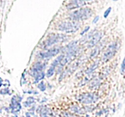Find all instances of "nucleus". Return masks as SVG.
<instances>
[{
    "label": "nucleus",
    "instance_id": "f257e3e1",
    "mask_svg": "<svg viewBox=\"0 0 125 117\" xmlns=\"http://www.w3.org/2000/svg\"><path fill=\"white\" fill-rule=\"evenodd\" d=\"M92 15V10L88 7H85L73 11L70 14L69 17L72 20L78 21L79 20H85L88 19L91 17Z\"/></svg>",
    "mask_w": 125,
    "mask_h": 117
},
{
    "label": "nucleus",
    "instance_id": "f03ea898",
    "mask_svg": "<svg viewBox=\"0 0 125 117\" xmlns=\"http://www.w3.org/2000/svg\"><path fill=\"white\" fill-rule=\"evenodd\" d=\"M80 23L77 21H64L58 26V30L65 33H74L80 28Z\"/></svg>",
    "mask_w": 125,
    "mask_h": 117
},
{
    "label": "nucleus",
    "instance_id": "7ed1b4c3",
    "mask_svg": "<svg viewBox=\"0 0 125 117\" xmlns=\"http://www.w3.org/2000/svg\"><path fill=\"white\" fill-rule=\"evenodd\" d=\"M67 39V36L65 35L62 34H51L49 36V37L43 41L41 45V47L44 49H46L48 47H50L54 44L57 43L61 42V41H66Z\"/></svg>",
    "mask_w": 125,
    "mask_h": 117
},
{
    "label": "nucleus",
    "instance_id": "20e7f679",
    "mask_svg": "<svg viewBox=\"0 0 125 117\" xmlns=\"http://www.w3.org/2000/svg\"><path fill=\"white\" fill-rule=\"evenodd\" d=\"M76 99L81 103L90 104L97 101L98 99V96L94 93H84L79 95Z\"/></svg>",
    "mask_w": 125,
    "mask_h": 117
},
{
    "label": "nucleus",
    "instance_id": "39448f33",
    "mask_svg": "<svg viewBox=\"0 0 125 117\" xmlns=\"http://www.w3.org/2000/svg\"><path fill=\"white\" fill-rule=\"evenodd\" d=\"M22 101V98L18 96H13L10 100L9 105V109L12 114L17 116L18 112L21 109V105L20 102Z\"/></svg>",
    "mask_w": 125,
    "mask_h": 117
},
{
    "label": "nucleus",
    "instance_id": "423d86ee",
    "mask_svg": "<svg viewBox=\"0 0 125 117\" xmlns=\"http://www.w3.org/2000/svg\"><path fill=\"white\" fill-rule=\"evenodd\" d=\"M61 49L60 47H54L52 48L48 49L45 51L40 52L39 56L42 58H50V57H52L57 55L60 52Z\"/></svg>",
    "mask_w": 125,
    "mask_h": 117
},
{
    "label": "nucleus",
    "instance_id": "0eeeda50",
    "mask_svg": "<svg viewBox=\"0 0 125 117\" xmlns=\"http://www.w3.org/2000/svg\"><path fill=\"white\" fill-rule=\"evenodd\" d=\"M116 51H117V43L115 42L112 43L111 45H109L108 48L104 54L103 57L104 60L107 61L111 59L114 56Z\"/></svg>",
    "mask_w": 125,
    "mask_h": 117
},
{
    "label": "nucleus",
    "instance_id": "6e6552de",
    "mask_svg": "<svg viewBox=\"0 0 125 117\" xmlns=\"http://www.w3.org/2000/svg\"><path fill=\"white\" fill-rule=\"evenodd\" d=\"M37 112L40 114V117H56L51 109L44 106L39 107Z\"/></svg>",
    "mask_w": 125,
    "mask_h": 117
},
{
    "label": "nucleus",
    "instance_id": "1a4fd4ad",
    "mask_svg": "<svg viewBox=\"0 0 125 117\" xmlns=\"http://www.w3.org/2000/svg\"><path fill=\"white\" fill-rule=\"evenodd\" d=\"M85 4V1L83 0H72L66 5V7L68 10H73L83 7Z\"/></svg>",
    "mask_w": 125,
    "mask_h": 117
},
{
    "label": "nucleus",
    "instance_id": "9d476101",
    "mask_svg": "<svg viewBox=\"0 0 125 117\" xmlns=\"http://www.w3.org/2000/svg\"><path fill=\"white\" fill-rule=\"evenodd\" d=\"M45 67H46V65L45 63H41V62H37V63H35L32 66V67L31 68L29 73L30 74L31 76L33 77L37 73L43 71Z\"/></svg>",
    "mask_w": 125,
    "mask_h": 117
},
{
    "label": "nucleus",
    "instance_id": "9b49d317",
    "mask_svg": "<svg viewBox=\"0 0 125 117\" xmlns=\"http://www.w3.org/2000/svg\"><path fill=\"white\" fill-rule=\"evenodd\" d=\"M103 36V33L102 32H98L95 33L94 35L92 37L91 40L89 42V47H93L96 45L101 40Z\"/></svg>",
    "mask_w": 125,
    "mask_h": 117
},
{
    "label": "nucleus",
    "instance_id": "f8f14e48",
    "mask_svg": "<svg viewBox=\"0 0 125 117\" xmlns=\"http://www.w3.org/2000/svg\"><path fill=\"white\" fill-rule=\"evenodd\" d=\"M70 109L73 113L78 115H83L87 112V110L86 109V108H81L80 107L78 106H72V107H70Z\"/></svg>",
    "mask_w": 125,
    "mask_h": 117
},
{
    "label": "nucleus",
    "instance_id": "ddd939ff",
    "mask_svg": "<svg viewBox=\"0 0 125 117\" xmlns=\"http://www.w3.org/2000/svg\"><path fill=\"white\" fill-rule=\"evenodd\" d=\"M35 102V99L33 97H28L26 101L23 102V106L25 107H31L32 104Z\"/></svg>",
    "mask_w": 125,
    "mask_h": 117
},
{
    "label": "nucleus",
    "instance_id": "4468645a",
    "mask_svg": "<svg viewBox=\"0 0 125 117\" xmlns=\"http://www.w3.org/2000/svg\"><path fill=\"white\" fill-rule=\"evenodd\" d=\"M63 58H64V56L62 54L60 55V56H59L58 57H57V58H56V59L52 62V63H51V66H52V67L56 68L57 66L59 65V64L61 63V62H62V60H63Z\"/></svg>",
    "mask_w": 125,
    "mask_h": 117
},
{
    "label": "nucleus",
    "instance_id": "2eb2a0df",
    "mask_svg": "<svg viewBox=\"0 0 125 117\" xmlns=\"http://www.w3.org/2000/svg\"><path fill=\"white\" fill-rule=\"evenodd\" d=\"M62 113L64 117H84L81 116H78V115H76L75 113H70V112H65V111L62 112Z\"/></svg>",
    "mask_w": 125,
    "mask_h": 117
},
{
    "label": "nucleus",
    "instance_id": "dca6fc26",
    "mask_svg": "<svg viewBox=\"0 0 125 117\" xmlns=\"http://www.w3.org/2000/svg\"><path fill=\"white\" fill-rule=\"evenodd\" d=\"M55 67H52V66H50V68L48 69L47 72H46V77L47 78H50V77L52 76V75L54 73V71H55Z\"/></svg>",
    "mask_w": 125,
    "mask_h": 117
},
{
    "label": "nucleus",
    "instance_id": "f3484780",
    "mask_svg": "<svg viewBox=\"0 0 125 117\" xmlns=\"http://www.w3.org/2000/svg\"><path fill=\"white\" fill-rule=\"evenodd\" d=\"M38 88H39V89L41 91H44L46 90V85L44 84L43 82L42 81L40 82L39 83V85H38Z\"/></svg>",
    "mask_w": 125,
    "mask_h": 117
},
{
    "label": "nucleus",
    "instance_id": "a211bd4d",
    "mask_svg": "<svg viewBox=\"0 0 125 117\" xmlns=\"http://www.w3.org/2000/svg\"><path fill=\"white\" fill-rule=\"evenodd\" d=\"M125 71V57L123 58V61L122 62V64H121V72H122V74H123Z\"/></svg>",
    "mask_w": 125,
    "mask_h": 117
},
{
    "label": "nucleus",
    "instance_id": "6ab92c4d",
    "mask_svg": "<svg viewBox=\"0 0 125 117\" xmlns=\"http://www.w3.org/2000/svg\"><path fill=\"white\" fill-rule=\"evenodd\" d=\"M111 10H112V8H111V7H109V8H107V9L106 10V11H105L104 13V18H107V17H108L109 13H111Z\"/></svg>",
    "mask_w": 125,
    "mask_h": 117
},
{
    "label": "nucleus",
    "instance_id": "aec40b11",
    "mask_svg": "<svg viewBox=\"0 0 125 117\" xmlns=\"http://www.w3.org/2000/svg\"><path fill=\"white\" fill-rule=\"evenodd\" d=\"M9 90L8 88H5L4 89L1 90V95H6V94H9Z\"/></svg>",
    "mask_w": 125,
    "mask_h": 117
},
{
    "label": "nucleus",
    "instance_id": "412c9836",
    "mask_svg": "<svg viewBox=\"0 0 125 117\" xmlns=\"http://www.w3.org/2000/svg\"><path fill=\"white\" fill-rule=\"evenodd\" d=\"M89 29H90V26H86V27H85V28H84V29H83V31H82L80 33L81 35H84V34H85V33H86L87 32L89 31Z\"/></svg>",
    "mask_w": 125,
    "mask_h": 117
},
{
    "label": "nucleus",
    "instance_id": "4be33fe9",
    "mask_svg": "<svg viewBox=\"0 0 125 117\" xmlns=\"http://www.w3.org/2000/svg\"><path fill=\"white\" fill-rule=\"evenodd\" d=\"M99 19H100V16H96V17H95V18H94V20H93L92 21V23H94V24H95V23H96L98 21Z\"/></svg>",
    "mask_w": 125,
    "mask_h": 117
},
{
    "label": "nucleus",
    "instance_id": "5701e85b",
    "mask_svg": "<svg viewBox=\"0 0 125 117\" xmlns=\"http://www.w3.org/2000/svg\"><path fill=\"white\" fill-rule=\"evenodd\" d=\"M25 117H31V115L30 114L29 112H26L25 113Z\"/></svg>",
    "mask_w": 125,
    "mask_h": 117
},
{
    "label": "nucleus",
    "instance_id": "b1692460",
    "mask_svg": "<svg viewBox=\"0 0 125 117\" xmlns=\"http://www.w3.org/2000/svg\"><path fill=\"white\" fill-rule=\"evenodd\" d=\"M83 1H90V0H83Z\"/></svg>",
    "mask_w": 125,
    "mask_h": 117
},
{
    "label": "nucleus",
    "instance_id": "393cba45",
    "mask_svg": "<svg viewBox=\"0 0 125 117\" xmlns=\"http://www.w3.org/2000/svg\"><path fill=\"white\" fill-rule=\"evenodd\" d=\"M114 1H118V0H113Z\"/></svg>",
    "mask_w": 125,
    "mask_h": 117
},
{
    "label": "nucleus",
    "instance_id": "a878e982",
    "mask_svg": "<svg viewBox=\"0 0 125 117\" xmlns=\"http://www.w3.org/2000/svg\"></svg>",
    "mask_w": 125,
    "mask_h": 117
}]
</instances>
